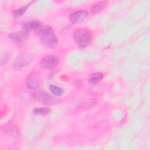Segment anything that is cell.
<instances>
[{"mask_svg": "<svg viewBox=\"0 0 150 150\" xmlns=\"http://www.w3.org/2000/svg\"><path fill=\"white\" fill-rule=\"evenodd\" d=\"M50 111V110L46 107H39V108H36L33 110V112L36 115H45L47 114Z\"/></svg>", "mask_w": 150, "mask_h": 150, "instance_id": "9a60e30c", "label": "cell"}, {"mask_svg": "<svg viewBox=\"0 0 150 150\" xmlns=\"http://www.w3.org/2000/svg\"><path fill=\"white\" fill-rule=\"evenodd\" d=\"M88 17V13L84 10L77 11L71 14L70 20L73 24H77L82 22Z\"/></svg>", "mask_w": 150, "mask_h": 150, "instance_id": "8992f818", "label": "cell"}, {"mask_svg": "<svg viewBox=\"0 0 150 150\" xmlns=\"http://www.w3.org/2000/svg\"><path fill=\"white\" fill-rule=\"evenodd\" d=\"M28 33L26 31L14 32L9 35L8 37L9 39L12 41L15 45L19 47L23 46V43L26 40L28 37Z\"/></svg>", "mask_w": 150, "mask_h": 150, "instance_id": "5b68a950", "label": "cell"}, {"mask_svg": "<svg viewBox=\"0 0 150 150\" xmlns=\"http://www.w3.org/2000/svg\"><path fill=\"white\" fill-rule=\"evenodd\" d=\"M32 3V2H31L30 4H27L25 6H22L18 9H17L16 10L14 11L12 13V15L13 16L15 17V18H18V17H20L23 14H24L25 13V12L27 10V8L29 6V5H30Z\"/></svg>", "mask_w": 150, "mask_h": 150, "instance_id": "4fadbf2b", "label": "cell"}, {"mask_svg": "<svg viewBox=\"0 0 150 150\" xmlns=\"http://www.w3.org/2000/svg\"><path fill=\"white\" fill-rule=\"evenodd\" d=\"M59 63L58 58L53 55H49L42 58L40 62L41 68L43 69H52L56 67Z\"/></svg>", "mask_w": 150, "mask_h": 150, "instance_id": "3957f363", "label": "cell"}, {"mask_svg": "<svg viewBox=\"0 0 150 150\" xmlns=\"http://www.w3.org/2000/svg\"><path fill=\"white\" fill-rule=\"evenodd\" d=\"M49 90L52 93L57 96H60L64 93V90L62 88L54 85H50L49 86Z\"/></svg>", "mask_w": 150, "mask_h": 150, "instance_id": "5bb4252c", "label": "cell"}, {"mask_svg": "<svg viewBox=\"0 0 150 150\" xmlns=\"http://www.w3.org/2000/svg\"><path fill=\"white\" fill-rule=\"evenodd\" d=\"M4 131L8 135L13 138L18 137L19 135V131L16 126L13 125H6L4 127Z\"/></svg>", "mask_w": 150, "mask_h": 150, "instance_id": "30bf717a", "label": "cell"}, {"mask_svg": "<svg viewBox=\"0 0 150 150\" xmlns=\"http://www.w3.org/2000/svg\"><path fill=\"white\" fill-rule=\"evenodd\" d=\"M31 61V59L27 55L18 56L13 63V67L15 70H19L26 65L28 64Z\"/></svg>", "mask_w": 150, "mask_h": 150, "instance_id": "52a82bcc", "label": "cell"}, {"mask_svg": "<svg viewBox=\"0 0 150 150\" xmlns=\"http://www.w3.org/2000/svg\"><path fill=\"white\" fill-rule=\"evenodd\" d=\"M41 25L42 24L38 21H30L29 22L25 23L23 25V28L24 30L26 32L32 30L36 32Z\"/></svg>", "mask_w": 150, "mask_h": 150, "instance_id": "9c48e42d", "label": "cell"}, {"mask_svg": "<svg viewBox=\"0 0 150 150\" xmlns=\"http://www.w3.org/2000/svg\"><path fill=\"white\" fill-rule=\"evenodd\" d=\"M107 6V2L101 1L94 5L91 8V11L94 13H97L103 11Z\"/></svg>", "mask_w": 150, "mask_h": 150, "instance_id": "8fae6325", "label": "cell"}, {"mask_svg": "<svg viewBox=\"0 0 150 150\" xmlns=\"http://www.w3.org/2000/svg\"><path fill=\"white\" fill-rule=\"evenodd\" d=\"M26 84L30 89H36L40 86L39 80L32 74H29L26 79Z\"/></svg>", "mask_w": 150, "mask_h": 150, "instance_id": "ba28073f", "label": "cell"}, {"mask_svg": "<svg viewBox=\"0 0 150 150\" xmlns=\"http://www.w3.org/2000/svg\"><path fill=\"white\" fill-rule=\"evenodd\" d=\"M103 77V74L101 73H94L92 74H91V76L89 77L88 79V81L91 84H96L99 81H100L101 80V79Z\"/></svg>", "mask_w": 150, "mask_h": 150, "instance_id": "7c38bea8", "label": "cell"}, {"mask_svg": "<svg viewBox=\"0 0 150 150\" xmlns=\"http://www.w3.org/2000/svg\"><path fill=\"white\" fill-rule=\"evenodd\" d=\"M91 35L86 29H79L74 35L75 42L80 47H85L91 42Z\"/></svg>", "mask_w": 150, "mask_h": 150, "instance_id": "7a4b0ae2", "label": "cell"}, {"mask_svg": "<svg viewBox=\"0 0 150 150\" xmlns=\"http://www.w3.org/2000/svg\"><path fill=\"white\" fill-rule=\"evenodd\" d=\"M36 32H38L42 42L45 46L49 48H54L57 46L58 40L51 27L42 25Z\"/></svg>", "mask_w": 150, "mask_h": 150, "instance_id": "6da1fadb", "label": "cell"}, {"mask_svg": "<svg viewBox=\"0 0 150 150\" xmlns=\"http://www.w3.org/2000/svg\"><path fill=\"white\" fill-rule=\"evenodd\" d=\"M35 99L45 105H52L54 103L53 98L44 91L39 90L33 93Z\"/></svg>", "mask_w": 150, "mask_h": 150, "instance_id": "277c9868", "label": "cell"}]
</instances>
